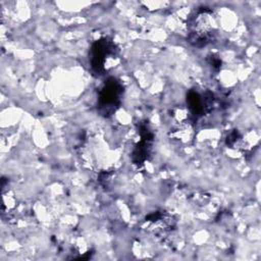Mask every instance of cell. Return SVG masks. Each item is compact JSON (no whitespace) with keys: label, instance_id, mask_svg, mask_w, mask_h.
I'll list each match as a JSON object with an SVG mask.
<instances>
[{"label":"cell","instance_id":"cell-1","mask_svg":"<svg viewBox=\"0 0 261 261\" xmlns=\"http://www.w3.org/2000/svg\"><path fill=\"white\" fill-rule=\"evenodd\" d=\"M217 23L212 9L199 8L189 21V42L194 46H206L215 38Z\"/></svg>","mask_w":261,"mask_h":261},{"label":"cell","instance_id":"cell-2","mask_svg":"<svg viewBox=\"0 0 261 261\" xmlns=\"http://www.w3.org/2000/svg\"><path fill=\"white\" fill-rule=\"evenodd\" d=\"M122 86L115 79H109L102 88L98 105L103 115H109L116 110L120 103Z\"/></svg>","mask_w":261,"mask_h":261},{"label":"cell","instance_id":"cell-3","mask_svg":"<svg viewBox=\"0 0 261 261\" xmlns=\"http://www.w3.org/2000/svg\"><path fill=\"white\" fill-rule=\"evenodd\" d=\"M117 49L115 45L109 41L108 39H101L96 41L92 47V55H91V65L94 71L98 73H102L106 69L107 61L110 58L116 56Z\"/></svg>","mask_w":261,"mask_h":261}]
</instances>
